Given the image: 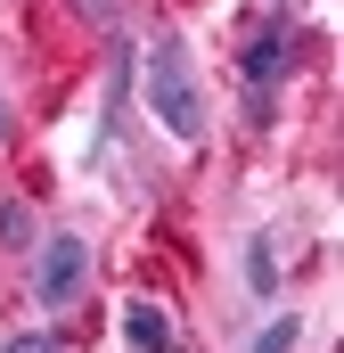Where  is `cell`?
<instances>
[{
	"label": "cell",
	"instance_id": "cell-5",
	"mask_svg": "<svg viewBox=\"0 0 344 353\" xmlns=\"http://www.w3.org/2000/svg\"><path fill=\"white\" fill-rule=\"evenodd\" d=\"M295 345H303V321H295V312H279V321L255 337V353H295Z\"/></svg>",
	"mask_w": 344,
	"mask_h": 353
},
{
	"label": "cell",
	"instance_id": "cell-2",
	"mask_svg": "<svg viewBox=\"0 0 344 353\" xmlns=\"http://www.w3.org/2000/svg\"><path fill=\"white\" fill-rule=\"evenodd\" d=\"M83 279H90V247L66 230V239H41V255H33V296L50 304V312H66L74 296H83Z\"/></svg>",
	"mask_w": 344,
	"mask_h": 353
},
{
	"label": "cell",
	"instance_id": "cell-10",
	"mask_svg": "<svg viewBox=\"0 0 344 353\" xmlns=\"http://www.w3.org/2000/svg\"><path fill=\"white\" fill-rule=\"evenodd\" d=\"M8 123H17V115H8V99H0V148H8Z\"/></svg>",
	"mask_w": 344,
	"mask_h": 353
},
{
	"label": "cell",
	"instance_id": "cell-9",
	"mask_svg": "<svg viewBox=\"0 0 344 353\" xmlns=\"http://www.w3.org/2000/svg\"><path fill=\"white\" fill-rule=\"evenodd\" d=\"M74 8H83L90 25H115V0H74Z\"/></svg>",
	"mask_w": 344,
	"mask_h": 353
},
{
	"label": "cell",
	"instance_id": "cell-4",
	"mask_svg": "<svg viewBox=\"0 0 344 353\" xmlns=\"http://www.w3.org/2000/svg\"><path fill=\"white\" fill-rule=\"evenodd\" d=\"M123 345H131V353H180L172 312H164V304H148V296H140V304H123Z\"/></svg>",
	"mask_w": 344,
	"mask_h": 353
},
{
	"label": "cell",
	"instance_id": "cell-3",
	"mask_svg": "<svg viewBox=\"0 0 344 353\" xmlns=\"http://www.w3.org/2000/svg\"><path fill=\"white\" fill-rule=\"evenodd\" d=\"M287 58H295V25H262L255 41H246V58H238V74H246V99H270V83L287 74Z\"/></svg>",
	"mask_w": 344,
	"mask_h": 353
},
{
	"label": "cell",
	"instance_id": "cell-7",
	"mask_svg": "<svg viewBox=\"0 0 344 353\" xmlns=\"http://www.w3.org/2000/svg\"><path fill=\"white\" fill-rule=\"evenodd\" d=\"M0 247H33V214L25 205H0Z\"/></svg>",
	"mask_w": 344,
	"mask_h": 353
},
{
	"label": "cell",
	"instance_id": "cell-8",
	"mask_svg": "<svg viewBox=\"0 0 344 353\" xmlns=\"http://www.w3.org/2000/svg\"><path fill=\"white\" fill-rule=\"evenodd\" d=\"M0 353H66V337H58V329H33V337H8Z\"/></svg>",
	"mask_w": 344,
	"mask_h": 353
},
{
	"label": "cell",
	"instance_id": "cell-6",
	"mask_svg": "<svg viewBox=\"0 0 344 353\" xmlns=\"http://www.w3.org/2000/svg\"><path fill=\"white\" fill-rule=\"evenodd\" d=\"M246 288H255V296H270V288H279V263H270V239H255V247H246Z\"/></svg>",
	"mask_w": 344,
	"mask_h": 353
},
{
	"label": "cell",
	"instance_id": "cell-1",
	"mask_svg": "<svg viewBox=\"0 0 344 353\" xmlns=\"http://www.w3.org/2000/svg\"><path fill=\"white\" fill-rule=\"evenodd\" d=\"M148 115L164 123L172 140H205V90H197V66H189V41L180 33H156L148 41Z\"/></svg>",
	"mask_w": 344,
	"mask_h": 353
}]
</instances>
